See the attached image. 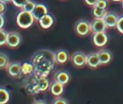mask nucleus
<instances>
[{
	"label": "nucleus",
	"instance_id": "nucleus-12",
	"mask_svg": "<svg viewBox=\"0 0 123 104\" xmlns=\"http://www.w3.org/2000/svg\"><path fill=\"white\" fill-rule=\"evenodd\" d=\"M47 13H48V11H47V6L45 5L42 4H37L35 5V7L34 9V10L31 12L34 19L38 20V21L42 16L47 14Z\"/></svg>",
	"mask_w": 123,
	"mask_h": 104
},
{
	"label": "nucleus",
	"instance_id": "nucleus-1",
	"mask_svg": "<svg viewBox=\"0 0 123 104\" xmlns=\"http://www.w3.org/2000/svg\"><path fill=\"white\" fill-rule=\"evenodd\" d=\"M31 62L34 67V73L44 76H47L57 64L55 53L47 49L39 50L34 54Z\"/></svg>",
	"mask_w": 123,
	"mask_h": 104
},
{
	"label": "nucleus",
	"instance_id": "nucleus-9",
	"mask_svg": "<svg viewBox=\"0 0 123 104\" xmlns=\"http://www.w3.org/2000/svg\"><path fill=\"white\" fill-rule=\"evenodd\" d=\"M92 41L94 44L97 47H102L105 46L108 41V36L105 32H97L93 34Z\"/></svg>",
	"mask_w": 123,
	"mask_h": 104
},
{
	"label": "nucleus",
	"instance_id": "nucleus-30",
	"mask_svg": "<svg viewBox=\"0 0 123 104\" xmlns=\"http://www.w3.org/2000/svg\"><path fill=\"white\" fill-rule=\"evenodd\" d=\"M5 10V4L0 1V14H3Z\"/></svg>",
	"mask_w": 123,
	"mask_h": 104
},
{
	"label": "nucleus",
	"instance_id": "nucleus-22",
	"mask_svg": "<svg viewBox=\"0 0 123 104\" xmlns=\"http://www.w3.org/2000/svg\"><path fill=\"white\" fill-rule=\"evenodd\" d=\"M35 5H36L35 3H34L33 1L29 0V1L23 6V7H22V10H24V11H28V12L31 13L32 11L34 10V7H35Z\"/></svg>",
	"mask_w": 123,
	"mask_h": 104
},
{
	"label": "nucleus",
	"instance_id": "nucleus-23",
	"mask_svg": "<svg viewBox=\"0 0 123 104\" xmlns=\"http://www.w3.org/2000/svg\"><path fill=\"white\" fill-rule=\"evenodd\" d=\"M7 34L8 32H6L4 29H0V46H3L6 44Z\"/></svg>",
	"mask_w": 123,
	"mask_h": 104
},
{
	"label": "nucleus",
	"instance_id": "nucleus-7",
	"mask_svg": "<svg viewBox=\"0 0 123 104\" xmlns=\"http://www.w3.org/2000/svg\"><path fill=\"white\" fill-rule=\"evenodd\" d=\"M71 61L77 67H83L87 64V55L82 51H76L71 56Z\"/></svg>",
	"mask_w": 123,
	"mask_h": 104
},
{
	"label": "nucleus",
	"instance_id": "nucleus-15",
	"mask_svg": "<svg viewBox=\"0 0 123 104\" xmlns=\"http://www.w3.org/2000/svg\"><path fill=\"white\" fill-rule=\"evenodd\" d=\"M90 68H97L100 65L99 59L98 56V54L97 53H90L87 55V64Z\"/></svg>",
	"mask_w": 123,
	"mask_h": 104
},
{
	"label": "nucleus",
	"instance_id": "nucleus-8",
	"mask_svg": "<svg viewBox=\"0 0 123 104\" xmlns=\"http://www.w3.org/2000/svg\"><path fill=\"white\" fill-rule=\"evenodd\" d=\"M119 16L115 12H107L102 18L105 25L108 28L115 27L118 22Z\"/></svg>",
	"mask_w": 123,
	"mask_h": 104
},
{
	"label": "nucleus",
	"instance_id": "nucleus-3",
	"mask_svg": "<svg viewBox=\"0 0 123 104\" xmlns=\"http://www.w3.org/2000/svg\"><path fill=\"white\" fill-rule=\"evenodd\" d=\"M34 18L30 12L21 11L17 16V24L22 29H28L33 24Z\"/></svg>",
	"mask_w": 123,
	"mask_h": 104
},
{
	"label": "nucleus",
	"instance_id": "nucleus-21",
	"mask_svg": "<svg viewBox=\"0 0 123 104\" xmlns=\"http://www.w3.org/2000/svg\"><path fill=\"white\" fill-rule=\"evenodd\" d=\"M92 13L95 18L102 19L104 17V16L105 15V14L107 13V11H106V9H101V8L94 6Z\"/></svg>",
	"mask_w": 123,
	"mask_h": 104
},
{
	"label": "nucleus",
	"instance_id": "nucleus-11",
	"mask_svg": "<svg viewBox=\"0 0 123 104\" xmlns=\"http://www.w3.org/2000/svg\"><path fill=\"white\" fill-rule=\"evenodd\" d=\"M70 80L69 73L64 70H60L55 73L54 74V81H56L63 85H65L69 83Z\"/></svg>",
	"mask_w": 123,
	"mask_h": 104
},
{
	"label": "nucleus",
	"instance_id": "nucleus-33",
	"mask_svg": "<svg viewBox=\"0 0 123 104\" xmlns=\"http://www.w3.org/2000/svg\"><path fill=\"white\" fill-rule=\"evenodd\" d=\"M122 2H123V0L122 1Z\"/></svg>",
	"mask_w": 123,
	"mask_h": 104
},
{
	"label": "nucleus",
	"instance_id": "nucleus-24",
	"mask_svg": "<svg viewBox=\"0 0 123 104\" xmlns=\"http://www.w3.org/2000/svg\"><path fill=\"white\" fill-rule=\"evenodd\" d=\"M52 104H69L68 101L65 99L64 98L60 96H55V98L53 99Z\"/></svg>",
	"mask_w": 123,
	"mask_h": 104
},
{
	"label": "nucleus",
	"instance_id": "nucleus-19",
	"mask_svg": "<svg viewBox=\"0 0 123 104\" xmlns=\"http://www.w3.org/2000/svg\"><path fill=\"white\" fill-rule=\"evenodd\" d=\"M10 99V94L9 91L2 87H0V104H5L8 103Z\"/></svg>",
	"mask_w": 123,
	"mask_h": 104
},
{
	"label": "nucleus",
	"instance_id": "nucleus-32",
	"mask_svg": "<svg viewBox=\"0 0 123 104\" xmlns=\"http://www.w3.org/2000/svg\"><path fill=\"white\" fill-rule=\"evenodd\" d=\"M112 1H122L123 0H112Z\"/></svg>",
	"mask_w": 123,
	"mask_h": 104
},
{
	"label": "nucleus",
	"instance_id": "nucleus-6",
	"mask_svg": "<svg viewBox=\"0 0 123 104\" xmlns=\"http://www.w3.org/2000/svg\"><path fill=\"white\" fill-rule=\"evenodd\" d=\"M22 41V37L21 34L17 32H10L7 34L6 45L10 48L18 47Z\"/></svg>",
	"mask_w": 123,
	"mask_h": 104
},
{
	"label": "nucleus",
	"instance_id": "nucleus-14",
	"mask_svg": "<svg viewBox=\"0 0 123 104\" xmlns=\"http://www.w3.org/2000/svg\"><path fill=\"white\" fill-rule=\"evenodd\" d=\"M55 59L57 61V64H65L69 58V53L64 50V49H58L55 52Z\"/></svg>",
	"mask_w": 123,
	"mask_h": 104
},
{
	"label": "nucleus",
	"instance_id": "nucleus-2",
	"mask_svg": "<svg viewBox=\"0 0 123 104\" xmlns=\"http://www.w3.org/2000/svg\"><path fill=\"white\" fill-rule=\"evenodd\" d=\"M30 79L26 83V91L30 94H37L40 92L46 91L49 88L50 83L47 76H41L33 73L30 75Z\"/></svg>",
	"mask_w": 123,
	"mask_h": 104
},
{
	"label": "nucleus",
	"instance_id": "nucleus-13",
	"mask_svg": "<svg viewBox=\"0 0 123 104\" xmlns=\"http://www.w3.org/2000/svg\"><path fill=\"white\" fill-rule=\"evenodd\" d=\"M99 59L100 65H105L110 62L112 60V53L107 49H102L97 52Z\"/></svg>",
	"mask_w": 123,
	"mask_h": 104
},
{
	"label": "nucleus",
	"instance_id": "nucleus-16",
	"mask_svg": "<svg viewBox=\"0 0 123 104\" xmlns=\"http://www.w3.org/2000/svg\"><path fill=\"white\" fill-rule=\"evenodd\" d=\"M49 90L53 96H61L64 91V85L56 81H53L50 83Z\"/></svg>",
	"mask_w": 123,
	"mask_h": 104
},
{
	"label": "nucleus",
	"instance_id": "nucleus-27",
	"mask_svg": "<svg viewBox=\"0 0 123 104\" xmlns=\"http://www.w3.org/2000/svg\"><path fill=\"white\" fill-rule=\"evenodd\" d=\"M94 6L101 9H106L107 6V0H98Z\"/></svg>",
	"mask_w": 123,
	"mask_h": 104
},
{
	"label": "nucleus",
	"instance_id": "nucleus-26",
	"mask_svg": "<svg viewBox=\"0 0 123 104\" xmlns=\"http://www.w3.org/2000/svg\"><path fill=\"white\" fill-rule=\"evenodd\" d=\"M29 0H12V4L17 7L22 8L23 6Z\"/></svg>",
	"mask_w": 123,
	"mask_h": 104
},
{
	"label": "nucleus",
	"instance_id": "nucleus-25",
	"mask_svg": "<svg viewBox=\"0 0 123 104\" xmlns=\"http://www.w3.org/2000/svg\"><path fill=\"white\" fill-rule=\"evenodd\" d=\"M116 27H117L118 32L123 34V15H121L119 16Z\"/></svg>",
	"mask_w": 123,
	"mask_h": 104
},
{
	"label": "nucleus",
	"instance_id": "nucleus-17",
	"mask_svg": "<svg viewBox=\"0 0 123 104\" xmlns=\"http://www.w3.org/2000/svg\"><path fill=\"white\" fill-rule=\"evenodd\" d=\"M39 23L40 27L42 29H47L49 28H50L53 24H54V19L53 17L49 15V14H46L44 16H42L39 20Z\"/></svg>",
	"mask_w": 123,
	"mask_h": 104
},
{
	"label": "nucleus",
	"instance_id": "nucleus-28",
	"mask_svg": "<svg viewBox=\"0 0 123 104\" xmlns=\"http://www.w3.org/2000/svg\"><path fill=\"white\" fill-rule=\"evenodd\" d=\"M84 1H85V2L87 5L91 6H94L96 4L97 1L98 0H84Z\"/></svg>",
	"mask_w": 123,
	"mask_h": 104
},
{
	"label": "nucleus",
	"instance_id": "nucleus-20",
	"mask_svg": "<svg viewBox=\"0 0 123 104\" xmlns=\"http://www.w3.org/2000/svg\"><path fill=\"white\" fill-rule=\"evenodd\" d=\"M9 63V59L7 55L0 52V70L6 69Z\"/></svg>",
	"mask_w": 123,
	"mask_h": 104
},
{
	"label": "nucleus",
	"instance_id": "nucleus-18",
	"mask_svg": "<svg viewBox=\"0 0 123 104\" xmlns=\"http://www.w3.org/2000/svg\"><path fill=\"white\" fill-rule=\"evenodd\" d=\"M22 71L23 75L30 76V74L33 73L34 71V67L31 62H25L22 64Z\"/></svg>",
	"mask_w": 123,
	"mask_h": 104
},
{
	"label": "nucleus",
	"instance_id": "nucleus-4",
	"mask_svg": "<svg viewBox=\"0 0 123 104\" xmlns=\"http://www.w3.org/2000/svg\"><path fill=\"white\" fill-rule=\"evenodd\" d=\"M74 29L78 35L82 36H87L91 32L90 22L85 19H80L76 22Z\"/></svg>",
	"mask_w": 123,
	"mask_h": 104
},
{
	"label": "nucleus",
	"instance_id": "nucleus-10",
	"mask_svg": "<svg viewBox=\"0 0 123 104\" xmlns=\"http://www.w3.org/2000/svg\"><path fill=\"white\" fill-rule=\"evenodd\" d=\"M90 27H91V32L93 34L105 32L106 29L107 28L103 19L99 18H95L92 20L90 22Z\"/></svg>",
	"mask_w": 123,
	"mask_h": 104
},
{
	"label": "nucleus",
	"instance_id": "nucleus-29",
	"mask_svg": "<svg viewBox=\"0 0 123 104\" xmlns=\"http://www.w3.org/2000/svg\"><path fill=\"white\" fill-rule=\"evenodd\" d=\"M4 22H5L4 17L3 16V14H0V29L3 28V27L4 25Z\"/></svg>",
	"mask_w": 123,
	"mask_h": 104
},
{
	"label": "nucleus",
	"instance_id": "nucleus-31",
	"mask_svg": "<svg viewBox=\"0 0 123 104\" xmlns=\"http://www.w3.org/2000/svg\"><path fill=\"white\" fill-rule=\"evenodd\" d=\"M1 1H2V2H4V4H6V3H8V2H10V1H12V0H0Z\"/></svg>",
	"mask_w": 123,
	"mask_h": 104
},
{
	"label": "nucleus",
	"instance_id": "nucleus-5",
	"mask_svg": "<svg viewBox=\"0 0 123 104\" xmlns=\"http://www.w3.org/2000/svg\"><path fill=\"white\" fill-rule=\"evenodd\" d=\"M9 76L12 78H19L23 75L22 71V64L19 62H10L6 68Z\"/></svg>",
	"mask_w": 123,
	"mask_h": 104
}]
</instances>
